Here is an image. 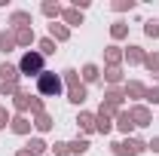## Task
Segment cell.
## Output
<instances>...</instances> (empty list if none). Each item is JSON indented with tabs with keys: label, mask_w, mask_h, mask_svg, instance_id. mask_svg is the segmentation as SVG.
I'll return each mask as SVG.
<instances>
[{
	"label": "cell",
	"mask_w": 159,
	"mask_h": 156,
	"mask_svg": "<svg viewBox=\"0 0 159 156\" xmlns=\"http://www.w3.org/2000/svg\"><path fill=\"white\" fill-rule=\"evenodd\" d=\"M40 92H43V95H55V92H58L61 89V83H58V77H55V74H40Z\"/></svg>",
	"instance_id": "6da1fadb"
},
{
	"label": "cell",
	"mask_w": 159,
	"mask_h": 156,
	"mask_svg": "<svg viewBox=\"0 0 159 156\" xmlns=\"http://www.w3.org/2000/svg\"><path fill=\"white\" fill-rule=\"evenodd\" d=\"M40 64H43V58H40V55H25V61H21V71H25V74H37Z\"/></svg>",
	"instance_id": "7a4b0ae2"
}]
</instances>
